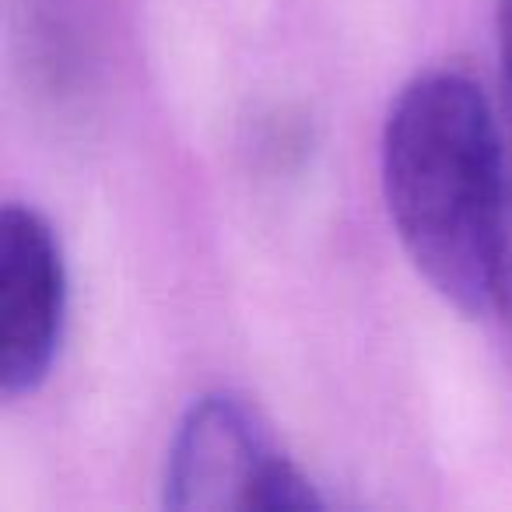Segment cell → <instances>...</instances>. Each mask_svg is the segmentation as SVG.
<instances>
[{
	"mask_svg": "<svg viewBox=\"0 0 512 512\" xmlns=\"http://www.w3.org/2000/svg\"><path fill=\"white\" fill-rule=\"evenodd\" d=\"M505 144L488 95L463 71L400 88L383 127V193L418 274L460 313L491 309Z\"/></svg>",
	"mask_w": 512,
	"mask_h": 512,
	"instance_id": "6da1fadb",
	"label": "cell"
},
{
	"mask_svg": "<svg viewBox=\"0 0 512 512\" xmlns=\"http://www.w3.org/2000/svg\"><path fill=\"white\" fill-rule=\"evenodd\" d=\"M162 502L176 512L320 509L309 477L274 446L260 414L235 393H204L176 428Z\"/></svg>",
	"mask_w": 512,
	"mask_h": 512,
	"instance_id": "7a4b0ae2",
	"label": "cell"
},
{
	"mask_svg": "<svg viewBox=\"0 0 512 512\" xmlns=\"http://www.w3.org/2000/svg\"><path fill=\"white\" fill-rule=\"evenodd\" d=\"M67 271L57 232L25 204L0 211V393L32 397L57 362Z\"/></svg>",
	"mask_w": 512,
	"mask_h": 512,
	"instance_id": "3957f363",
	"label": "cell"
},
{
	"mask_svg": "<svg viewBox=\"0 0 512 512\" xmlns=\"http://www.w3.org/2000/svg\"><path fill=\"white\" fill-rule=\"evenodd\" d=\"M491 309L502 313V323L512 334V130H509V144H505V204H502V225H498Z\"/></svg>",
	"mask_w": 512,
	"mask_h": 512,
	"instance_id": "277c9868",
	"label": "cell"
},
{
	"mask_svg": "<svg viewBox=\"0 0 512 512\" xmlns=\"http://www.w3.org/2000/svg\"><path fill=\"white\" fill-rule=\"evenodd\" d=\"M495 36H498V81H502V109L512 130V0H498L495 8Z\"/></svg>",
	"mask_w": 512,
	"mask_h": 512,
	"instance_id": "5b68a950",
	"label": "cell"
}]
</instances>
